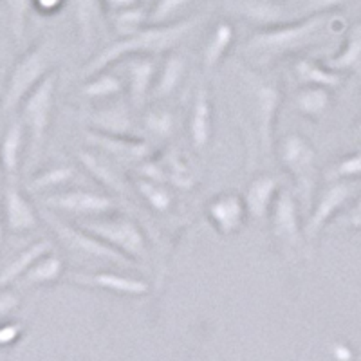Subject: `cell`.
<instances>
[{
	"mask_svg": "<svg viewBox=\"0 0 361 361\" xmlns=\"http://www.w3.org/2000/svg\"><path fill=\"white\" fill-rule=\"evenodd\" d=\"M336 24H341V20L334 13H320L300 17L275 27L259 29L244 44V54L251 62L267 66L322 42Z\"/></svg>",
	"mask_w": 361,
	"mask_h": 361,
	"instance_id": "obj_1",
	"label": "cell"
},
{
	"mask_svg": "<svg viewBox=\"0 0 361 361\" xmlns=\"http://www.w3.org/2000/svg\"><path fill=\"white\" fill-rule=\"evenodd\" d=\"M201 20L202 17H190L172 24H150L130 37L119 38L99 51L89 63H85L82 76L90 78L94 74L103 73L111 63L119 62L127 56H135V54L147 56V54H159L173 49L197 27Z\"/></svg>",
	"mask_w": 361,
	"mask_h": 361,
	"instance_id": "obj_2",
	"label": "cell"
},
{
	"mask_svg": "<svg viewBox=\"0 0 361 361\" xmlns=\"http://www.w3.org/2000/svg\"><path fill=\"white\" fill-rule=\"evenodd\" d=\"M240 85H243L244 98L250 121L253 123L255 134L262 152L269 156L273 152V132H275L276 112L280 107L279 82L273 78H266L262 74L250 69H240Z\"/></svg>",
	"mask_w": 361,
	"mask_h": 361,
	"instance_id": "obj_3",
	"label": "cell"
},
{
	"mask_svg": "<svg viewBox=\"0 0 361 361\" xmlns=\"http://www.w3.org/2000/svg\"><path fill=\"white\" fill-rule=\"evenodd\" d=\"M53 63V44L49 38H44L35 44L24 56L15 63L2 96V114L8 118L13 111H17L25 99V96L47 76Z\"/></svg>",
	"mask_w": 361,
	"mask_h": 361,
	"instance_id": "obj_4",
	"label": "cell"
},
{
	"mask_svg": "<svg viewBox=\"0 0 361 361\" xmlns=\"http://www.w3.org/2000/svg\"><path fill=\"white\" fill-rule=\"evenodd\" d=\"M283 169L291 173L295 188L305 212H311L314 202L316 180H318V161L312 145L300 134L286 135L279 148Z\"/></svg>",
	"mask_w": 361,
	"mask_h": 361,
	"instance_id": "obj_5",
	"label": "cell"
},
{
	"mask_svg": "<svg viewBox=\"0 0 361 361\" xmlns=\"http://www.w3.org/2000/svg\"><path fill=\"white\" fill-rule=\"evenodd\" d=\"M56 90V73H49L35 87L20 105V119L29 132V154L31 161L37 163L45 145V135L51 123Z\"/></svg>",
	"mask_w": 361,
	"mask_h": 361,
	"instance_id": "obj_6",
	"label": "cell"
},
{
	"mask_svg": "<svg viewBox=\"0 0 361 361\" xmlns=\"http://www.w3.org/2000/svg\"><path fill=\"white\" fill-rule=\"evenodd\" d=\"M42 219L49 224V228L56 235L58 240L71 253L82 255V257H87V259L105 260V262L123 267H128L134 264V260L125 257L123 253H119L118 250L109 246L107 243H103L102 238L92 235L90 231L83 230L82 226L67 224L66 221H62L58 215L51 214V212H42Z\"/></svg>",
	"mask_w": 361,
	"mask_h": 361,
	"instance_id": "obj_7",
	"label": "cell"
},
{
	"mask_svg": "<svg viewBox=\"0 0 361 361\" xmlns=\"http://www.w3.org/2000/svg\"><path fill=\"white\" fill-rule=\"evenodd\" d=\"M83 230L90 231L99 237L103 243H107L119 253L132 259L135 262H145L148 257L147 240L143 231L134 221L125 217H92L76 222Z\"/></svg>",
	"mask_w": 361,
	"mask_h": 361,
	"instance_id": "obj_8",
	"label": "cell"
},
{
	"mask_svg": "<svg viewBox=\"0 0 361 361\" xmlns=\"http://www.w3.org/2000/svg\"><path fill=\"white\" fill-rule=\"evenodd\" d=\"M357 192L360 188H357L356 180H331L318 193V199L312 202L307 222L304 226L305 240L312 243L325 226L334 221L341 209L357 197Z\"/></svg>",
	"mask_w": 361,
	"mask_h": 361,
	"instance_id": "obj_9",
	"label": "cell"
},
{
	"mask_svg": "<svg viewBox=\"0 0 361 361\" xmlns=\"http://www.w3.org/2000/svg\"><path fill=\"white\" fill-rule=\"evenodd\" d=\"M224 8L235 17L259 25L260 29L275 27L300 17L298 11H293L288 2L282 0H226Z\"/></svg>",
	"mask_w": 361,
	"mask_h": 361,
	"instance_id": "obj_10",
	"label": "cell"
},
{
	"mask_svg": "<svg viewBox=\"0 0 361 361\" xmlns=\"http://www.w3.org/2000/svg\"><path fill=\"white\" fill-rule=\"evenodd\" d=\"M44 204L49 209L82 215L87 219L103 217L116 208V202L111 197L96 192H87V190H69V192L53 193V195H47L44 199Z\"/></svg>",
	"mask_w": 361,
	"mask_h": 361,
	"instance_id": "obj_11",
	"label": "cell"
},
{
	"mask_svg": "<svg viewBox=\"0 0 361 361\" xmlns=\"http://www.w3.org/2000/svg\"><path fill=\"white\" fill-rule=\"evenodd\" d=\"M271 228L273 235L289 250L302 246L304 243V230L300 226L298 201L289 190H280L271 208Z\"/></svg>",
	"mask_w": 361,
	"mask_h": 361,
	"instance_id": "obj_12",
	"label": "cell"
},
{
	"mask_svg": "<svg viewBox=\"0 0 361 361\" xmlns=\"http://www.w3.org/2000/svg\"><path fill=\"white\" fill-rule=\"evenodd\" d=\"M208 219L215 230L222 235L237 233L244 224L247 215L246 202L237 193H222L212 199L208 204Z\"/></svg>",
	"mask_w": 361,
	"mask_h": 361,
	"instance_id": "obj_13",
	"label": "cell"
},
{
	"mask_svg": "<svg viewBox=\"0 0 361 361\" xmlns=\"http://www.w3.org/2000/svg\"><path fill=\"white\" fill-rule=\"evenodd\" d=\"M87 141L94 147L102 148L107 154L118 157L119 161H128V163H141L147 161L152 148L145 141H137L130 135H109L103 132L90 130L87 132Z\"/></svg>",
	"mask_w": 361,
	"mask_h": 361,
	"instance_id": "obj_14",
	"label": "cell"
},
{
	"mask_svg": "<svg viewBox=\"0 0 361 361\" xmlns=\"http://www.w3.org/2000/svg\"><path fill=\"white\" fill-rule=\"evenodd\" d=\"M71 282L78 283L82 288L103 289V291L118 293V295L141 296L148 293V283L143 280L130 279V276L116 275V273H71Z\"/></svg>",
	"mask_w": 361,
	"mask_h": 361,
	"instance_id": "obj_15",
	"label": "cell"
},
{
	"mask_svg": "<svg viewBox=\"0 0 361 361\" xmlns=\"http://www.w3.org/2000/svg\"><path fill=\"white\" fill-rule=\"evenodd\" d=\"M6 204V224L13 233H24L35 230L38 226V217L31 202L24 197V193L18 190L15 180H8L4 190Z\"/></svg>",
	"mask_w": 361,
	"mask_h": 361,
	"instance_id": "obj_16",
	"label": "cell"
},
{
	"mask_svg": "<svg viewBox=\"0 0 361 361\" xmlns=\"http://www.w3.org/2000/svg\"><path fill=\"white\" fill-rule=\"evenodd\" d=\"M280 192V183L275 176L264 173L255 177L247 185L244 202H246L247 215L255 221H262L271 214V208L275 204V199Z\"/></svg>",
	"mask_w": 361,
	"mask_h": 361,
	"instance_id": "obj_17",
	"label": "cell"
},
{
	"mask_svg": "<svg viewBox=\"0 0 361 361\" xmlns=\"http://www.w3.org/2000/svg\"><path fill=\"white\" fill-rule=\"evenodd\" d=\"M190 140L197 150L204 148L212 137V105L206 83H199L193 94L192 114H190Z\"/></svg>",
	"mask_w": 361,
	"mask_h": 361,
	"instance_id": "obj_18",
	"label": "cell"
},
{
	"mask_svg": "<svg viewBox=\"0 0 361 361\" xmlns=\"http://www.w3.org/2000/svg\"><path fill=\"white\" fill-rule=\"evenodd\" d=\"M156 62L152 56H137L128 66V94L134 107H141L154 87Z\"/></svg>",
	"mask_w": 361,
	"mask_h": 361,
	"instance_id": "obj_19",
	"label": "cell"
},
{
	"mask_svg": "<svg viewBox=\"0 0 361 361\" xmlns=\"http://www.w3.org/2000/svg\"><path fill=\"white\" fill-rule=\"evenodd\" d=\"M53 253V244L49 240H37L31 246L24 247L22 251H18L15 255V259L11 262H8L2 269V275H0V286L2 288H8L9 283H15L25 271L31 269L42 257Z\"/></svg>",
	"mask_w": 361,
	"mask_h": 361,
	"instance_id": "obj_20",
	"label": "cell"
},
{
	"mask_svg": "<svg viewBox=\"0 0 361 361\" xmlns=\"http://www.w3.org/2000/svg\"><path fill=\"white\" fill-rule=\"evenodd\" d=\"M90 127L109 135H130L134 130L127 103H116L90 116Z\"/></svg>",
	"mask_w": 361,
	"mask_h": 361,
	"instance_id": "obj_21",
	"label": "cell"
},
{
	"mask_svg": "<svg viewBox=\"0 0 361 361\" xmlns=\"http://www.w3.org/2000/svg\"><path fill=\"white\" fill-rule=\"evenodd\" d=\"M325 66L336 73L357 69L361 66V18L347 29L341 49L334 56L327 58Z\"/></svg>",
	"mask_w": 361,
	"mask_h": 361,
	"instance_id": "obj_22",
	"label": "cell"
},
{
	"mask_svg": "<svg viewBox=\"0 0 361 361\" xmlns=\"http://www.w3.org/2000/svg\"><path fill=\"white\" fill-rule=\"evenodd\" d=\"M103 8V0H74V15L83 45L92 44L96 33L105 25Z\"/></svg>",
	"mask_w": 361,
	"mask_h": 361,
	"instance_id": "obj_23",
	"label": "cell"
},
{
	"mask_svg": "<svg viewBox=\"0 0 361 361\" xmlns=\"http://www.w3.org/2000/svg\"><path fill=\"white\" fill-rule=\"evenodd\" d=\"M235 38V29L230 22H219L209 33L204 47H202V66L204 71H214L226 56Z\"/></svg>",
	"mask_w": 361,
	"mask_h": 361,
	"instance_id": "obj_24",
	"label": "cell"
},
{
	"mask_svg": "<svg viewBox=\"0 0 361 361\" xmlns=\"http://www.w3.org/2000/svg\"><path fill=\"white\" fill-rule=\"evenodd\" d=\"M295 74L302 85H316V87H338L343 80L341 73L329 69L325 63L316 62L312 58H302L295 63Z\"/></svg>",
	"mask_w": 361,
	"mask_h": 361,
	"instance_id": "obj_25",
	"label": "cell"
},
{
	"mask_svg": "<svg viewBox=\"0 0 361 361\" xmlns=\"http://www.w3.org/2000/svg\"><path fill=\"white\" fill-rule=\"evenodd\" d=\"M24 123L22 119H15L9 123L4 132L2 140V164H4L6 176L9 180H15L18 172V163H20L22 147H24Z\"/></svg>",
	"mask_w": 361,
	"mask_h": 361,
	"instance_id": "obj_26",
	"label": "cell"
},
{
	"mask_svg": "<svg viewBox=\"0 0 361 361\" xmlns=\"http://www.w3.org/2000/svg\"><path fill=\"white\" fill-rule=\"evenodd\" d=\"M63 273V260L54 253L45 255L27 269L20 279L17 280L20 288H35V286H45V283L56 282Z\"/></svg>",
	"mask_w": 361,
	"mask_h": 361,
	"instance_id": "obj_27",
	"label": "cell"
},
{
	"mask_svg": "<svg viewBox=\"0 0 361 361\" xmlns=\"http://www.w3.org/2000/svg\"><path fill=\"white\" fill-rule=\"evenodd\" d=\"M78 161L82 163L83 169H85L90 176L98 180L99 185H103L105 188L114 190V192H119V193L125 192V185L121 183L119 176L112 170V166L107 163V161L98 157L96 154L87 152V150H80Z\"/></svg>",
	"mask_w": 361,
	"mask_h": 361,
	"instance_id": "obj_28",
	"label": "cell"
},
{
	"mask_svg": "<svg viewBox=\"0 0 361 361\" xmlns=\"http://www.w3.org/2000/svg\"><path fill=\"white\" fill-rule=\"evenodd\" d=\"M186 73V60L179 54H170L164 62L163 69L157 74V80L154 83L152 94L156 98H166L179 87L180 80Z\"/></svg>",
	"mask_w": 361,
	"mask_h": 361,
	"instance_id": "obj_29",
	"label": "cell"
},
{
	"mask_svg": "<svg viewBox=\"0 0 361 361\" xmlns=\"http://www.w3.org/2000/svg\"><path fill=\"white\" fill-rule=\"evenodd\" d=\"M296 109L309 118H320L331 107V96L325 87L305 85L304 89L296 92Z\"/></svg>",
	"mask_w": 361,
	"mask_h": 361,
	"instance_id": "obj_30",
	"label": "cell"
},
{
	"mask_svg": "<svg viewBox=\"0 0 361 361\" xmlns=\"http://www.w3.org/2000/svg\"><path fill=\"white\" fill-rule=\"evenodd\" d=\"M4 17L8 22L9 33L17 44H22L27 27V18L31 9H35V0H2Z\"/></svg>",
	"mask_w": 361,
	"mask_h": 361,
	"instance_id": "obj_31",
	"label": "cell"
},
{
	"mask_svg": "<svg viewBox=\"0 0 361 361\" xmlns=\"http://www.w3.org/2000/svg\"><path fill=\"white\" fill-rule=\"evenodd\" d=\"M148 17H150V11H147L143 6H135V8L112 13V25H114V31L119 35V38L130 37V35L137 33L145 27Z\"/></svg>",
	"mask_w": 361,
	"mask_h": 361,
	"instance_id": "obj_32",
	"label": "cell"
},
{
	"mask_svg": "<svg viewBox=\"0 0 361 361\" xmlns=\"http://www.w3.org/2000/svg\"><path fill=\"white\" fill-rule=\"evenodd\" d=\"M135 186L140 190V193L143 195L145 201L150 204V208H154L156 212L159 214H164V212H169L172 208L173 201H172V195L166 188H164L161 183L152 179H137L135 180Z\"/></svg>",
	"mask_w": 361,
	"mask_h": 361,
	"instance_id": "obj_33",
	"label": "cell"
},
{
	"mask_svg": "<svg viewBox=\"0 0 361 361\" xmlns=\"http://www.w3.org/2000/svg\"><path fill=\"white\" fill-rule=\"evenodd\" d=\"M90 78L92 80L83 83L82 87V94L87 98H109V96L119 94L123 89L118 76L111 73H98Z\"/></svg>",
	"mask_w": 361,
	"mask_h": 361,
	"instance_id": "obj_34",
	"label": "cell"
},
{
	"mask_svg": "<svg viewBox=\"0 0 361 361\" xmlns=\"http://www.w3.org/2000/svg\"><path fill=\"white\" fill-rule=\"evenodd\" d=\"M356 177H361V152L341 157L336 163L331 164L325 173V179L329 183L331 180H354Z\"/></svg>",
	"mask_w": 361,
	"mask_h": 361,
	"instance_id": "obj_35",
	"label": "cell"
},
{
	"mask_svg": "<svg viewBox=\"0 0 361 361\" xmlns=\"http://www.w3.org/2000/svg\"><path fill=\"white\" fill-rule=\"evenodd\" d=\"M74 177V170L71 166H53V169L45 170V172L38 173L37 177L31 179L29 183V190L33 192H40V190L54 188V186L66 185Z\"/></svg>",
	"mask_w": 361,
	"mask_h": 361,
	"instance_id": "obj_36",
	"label": "cell"
},
{
	"mask_svg": "<svg viewBox=\"0 0 361 361\" xmlns=\"http://www.w3.org/2000/svg\"><path fill=\"white\" fill-rule=\"evenodd\" d=\"M193 2L195 0H156L150 9L148 24H169L177 13H180Z\"/></svg>",
	"mask_w": 361,
	"mask_h": 361,
	"instance_id": "obj_37",
	"label": "cell"
},
{
	"mask_svg": "<svg viewBox=\"0 0 361 361\" xmlns=\"http://www.w3.org/2000/svg\"><path fill=\"white\" fill-rule=\"evenodd\" d=\"M173 123H176V119L169 111H150L145 116V128L148 130V134H152L154 137H159V140H166L172 135Z\"/></svg>",
	"mask_w": 361,
	"mask_h": 361,
	"instance_id": "obj_38",
	"label": "cell"
},
{
	"mask_svg": "<svg viewBox=\"0 0 361 361\" xmlns=\"http://www.w3.org/2000/svg\"><path fill=\"white\" fill-rule=\"evenodd\" d=\"M350 0H302L298 6L300 17H309V15H320V13H334Z\"/></svg>",
	"mask_w": 361,
	"mask_h": 361,
	"instance_id": "obj_39",
	"label": "cell"
},
{
	"mask_svg": "<svg viewBox=\"0 0 361 361\" xmlns=\"http://www.w3.org/2000/svg\"><path fill=\"white\" fill-rule=\"evenodd\" d=\"M341 226H347V228H353V230L361 231V193L354 199V202L350 204L349 209H345V214L340 217Z\"/></svg>",
	"mask_w": 361,
	"mask_h": 361,
	"instance_id": "obj_40",
	"label": "cell"
},
{
	"mask_svg": "<svg viewBox=\"0 0 361 361\" xmlns=\"http://www.w3.org/2000/svg\"><path fill=\"white\" fill-rule=\"evenodd\" d=\"M18 305V296L15 291H9L8 288H2V295H0V312L2 316H8L9 312L15 311Z\"/></svg>",
	"mask_w": 361,
	"mask_h": 361,
	"instance_id": "obj_41",
	"label": "cell"
},
{
	"mask_svg": "<svg viewBox=\"0 0 361 361\" xmlns=\"http://www.w3.org/2000/svg\"><path fill=\"white\" fill-rule=\"evenodd\" d=\"M22 334V325L17 324V322H13V324H6L0 331V341L2 345H9L13 341H17L18 336Z\"/></svg>",
	"mask_w": 361,
	"mask_h": 361,
	"instance_id": "obj_42",
	"label": "cell"
},
{
	"mask_svg": "<svg viewBox=\"0 0 361 361\" xmlns=\"http://www.w3.org/2000/svg\"><path fill=\"white\" fill-rule=\"evenodd\" d=\"M63 4H66V0H35V9L44 15H53V13L60 11Z\"/></svg>",
	"mask_w": 361,
	"mask_h": 361,
	"instance_id": "obj_43",
	"label": "cell"
},
{
	"mask_svg": "<svg viewBox=\"0 0 361 361\" xmlns=\"http://www.w3.org/2000/svg\"><path fill=\"white\" fill-rule=\"evenodd\" d=\"M143 0H103V6L109 9V11H123V9L135 8V6H141Z\"/></svg>",
	"mask_w": 361,
	"mask_h": 361,
	"instance_id": "obj_44",
	"label": "cell"
},
{
	"mask_svg": "<svg viewBox=\"0 0 361 361\" xmlns=\"http://www.w3.org/2000/svg\"><path fill=\"white\" fill-rule=\"evenodd\" d=\"M357 132L361 134V118H360V121H357Z\"/></svg>",
	"mask_w": 361,
	"mask_h": 361,
	"instance_id": "obj_45",
	"label": "cell"
}]
</instances>
